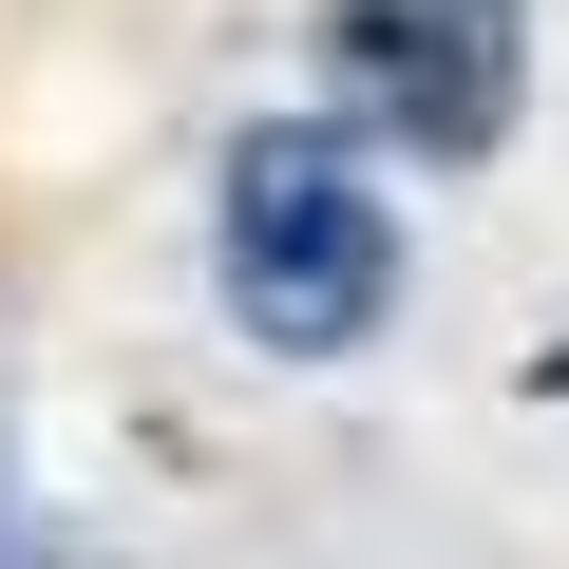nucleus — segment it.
<instances>
[{
	"mask_svg": "<svg viewBox=\"0 0 569 569\" xmlns=\"http://www.w3.org/2000/svg\"><path fill=\"white\" fill-rule=\"evenodd\" d=\"M399 284V209L361 190L342 133H247L228 152V323L284 361H342Z\"/></svg>",
	"mask_w": 569,
	"mask_h": 569,
	"instance_id": "f257e3e1",
	"label": "nucleus"
},
{
	"mask_svg": "<svg viewBox=\"0 0 569 569\" xmlns=\"http://www.w3.org/2000/svg\"><path fill=\"white\" fill-rule=\"evenodd\" d=\"M323 77L380 152H493L531 96V0H323Z\"/></svg>",
	"mask_w": 569,
	"mask_h": 569,
	"instance_id": "f03ea898",
	"label": "nucleus"
}]
</instances>
